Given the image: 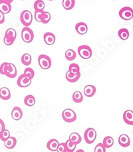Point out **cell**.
<instances>
[{"mask_svg":"<svg viewBox=\"0 0 133 152\" xmlns=\"http://www.w3.org/2000/svg\"><path fill=\"white\" fill-rule=\"evenodd\" d=\"M5 36H6L7 38H11L12 40H15L17 36V33L14 28H9L7 29L5 34Z\"/></svg>","mask_w":133,"mask_h":152,"instance_id":"obj_29","label":"cell"},{"mask_svg":"<svg viewBox=\"0 0 133 152\" xmlns=\"http://www.w3.org/2000/svg\"><path fill=\"white\" fill-rule=\"evenodd\" d=\"M4 142L5 146H6V148L9 149H12L15 148V145H16L17 140L15 137H11V136H10V137L7 139V140L5 141Z\"/></svg>","mask_w":133,"mask_h":152,"instance_id":"obj_19","label":"cell"},{"mask_svg":"<svg viewBox=\"0 0 133 152\" xmlns=\"http://www.w3.org/2000/svg\"><path fill=\"white\" fill-rule=\"evenodd\" d=\"M24 103L25 105L28 107H32L35 103V99L34 96L31 95L26 96L24 99Z\"/></svg>","mask_w":133,"mask_h":152,"instance_id":"obj_23","label":"cell"},{"mask_svg":"<svg viewBox=\"0 0 133 152\" xmlns=\"http://www.w3.org/2000/svg\"><path fill=\"white\" fill-rule=\"evenodd\" d=\"M75 0H63V6L66 10H71L73 8Z\"/></svg>","mask_w":133,"mask_h":152,"instance_id":"obj_21","label":"cell"},{"mask_svg":"<svg viewBox=\"0 0 133 152\" xmlns=\"http://www.w3.org/2000/svg\"><path fill=\"white\" fill-rule=\"evenodd\" d=\"M24 75H25L29 78L33 79L35 76V72L31 68H26L24 70Z\"/></svg>","mask_w":133,"mask_h":152,"instance_id":"obj_35","label":"cell"},{"mask_svg":"<svg viewBox=\"0 0 133 152\" xmlns=\"http://www.w3.org/2000/svg\"><path fill=\"white\" fill-rule=\"evenodd\" d=\"M10 137V132L8 130L5 129L3 132L0 133V139L1 141H5Z\"/></svg>","mask_w":133,"mask_h":152,"instance_id":"obj_34","label":"cell"},{"mask_svg":"<svg viewBox=\"0 0 133 152\" xmlns=\"http://www.w3.org/2000/svg\"><path fill=\"white\" fill-rule=\"evenodd\" d=\"M49 1H53V0H49Z\"/></svg>","mask_w":133,"mask_h":152,"instance_id":"obj_43","label":"cell"},{"mask_svg":"<svg viewBox=\"0 0 133 152\" xmlns=\"http://www.w3.org/2000/svg\"><path fill=\"white\" fill-rule=\"evenodd\" d=\"M20 20L24 26L29 27L32 23L33 15L29 10H24L20 15Z\"/></svg>","mask_w":133,"mask_h":152,"instance_id":"obj_4","label":"cell"},{"mask_svg":"<svg viewBox=\"0 0 133 152\" xmlns=\"http://www.w3.org/2000/svg\"><path fill=\"white\" fill-rule=\"evenodd\" d=\"M119 14L122 20H130L133 18V10L130 7H124L120 10Z\"/></svg>","mask_w":133,"mask_h":152,"instance_id":"obj_8","label":"cell"},{"mask_svg":"<svg viewBox=\"0 0 133 152\" xmlns=\"http://www.w3.org/2000/svg\"><path fill=\"white\" fill-rule=\"evenodd\" d=\"M57 151H58V152H68V151H67V146H66V144H65V143H59Z\"/></svg>","mask_w":133,"mask_h":152,"instance_id":"obj_38","label":"cell"},{"mask_svg":"<svg viewBox=\"0 0 133 152\" xmlns=\"http://www.w3.org/2000/svg\"><path fill=\"white\" fill-rule=\"evenodd\" d=\"M69 140H71L73 142H74L76 145L79 144L81 142L82 138L81 137V135L77 133H72L71 135H69Z\"/></svg>","mask_w":133,"mask_h":152,"instance_id":"obj_24","label":"cell"},{"mask_svg":"<svg viewBox=\"0 0 133 152\" xmlns=\"http://www.w3.org/2000/svg\"><path fill=\"white\" fill-rule=\"evenodd\" d=\"M73 101L76 103H80L83 101V96L80 91H75L72 96Z\"/></svg>","mask_w":133,"mask_h":152,"instance_id":"obj_25","label":"cell"},{"mask_svg":"<svg viewBox=\"0 0 133 152\" xmlns=\"http://www.w3.org/2000/svg\"><path fill=\"white\" fill-rule=\"evenodd\" d=\"M31 60H32V58H31V56L29 54L25 53L22 55V62L23 64L25 65V66H29L31 63Z\"/></svg>","mask_w":133,"mask_h":152,"instance_id":"obj_28","label":"cell"},{"mask_svg":"<svg viewBox=\"0 0 133 152\" xmlns=\"http://www.w3.org/2000/svg\"><path fill=\"white\" fill-rule=\"evenodd\" d=\"M78 53L83 59H88L92 56V50L87 45H82L78 48Z\"/></svg>","mask_w":133,"mask_h":152,"instance_id":"obj_7","label":"cell"},{"mask_svg":"<svg viewBox=\"0 0 133 152\" xmlns=\"http://www.w3.org/2000/svg\"><path fill=\"white\" fill-rule=\"evenodd\" d=\"M38 63L42 69L47 70L51 66V60L45 54H41L38 57Z\"/></svg>","mask_w":133,"mask_h":152,"instance_id":"obj_3","label":"cell"},{"mask_svg":"<svg viewBox=\"0 0 133 152\" xmlns=\"http://www.w3.org/2000/svg\"><path fill=\"white\" fill-rule=\"evenodd\" d=\"M59 145V141L55 139H51L49 140L47 143V148L49 151H56L58 148V146Z\"/></svg>","mask_w":133,"mask_h":152,"instance_id":"obj_17","label":"cell"},{"mask_svg":"<svg viewBox=\"0 0 133 152\" xmlns=\"http://www.w3.org/2000/svg\"><path fill=\"white\" fill-rule=\"evenodd\" d=\"M12 117L15 121H19L23 117V111L19 107H15L12 110Z\"/></svg>","mask_w":133,"mask_h":152,"instance_id":"obj_15","label":"cell"},{"mask_svg":"<svg viewBox=\"0 0 133 152\" xmlns=\"http://www.w3.org/2000/svg\"><path fill=\"white\" fill-rule=\"evenodd\" d=\"M62 117L65 122L72 123L77 119V115L73 110L71 109H67L62 113Z\"/></svg>","mask_w":133,"mask_h":152,"instance_id":"obj_5","label":"cell"},{"mask_svg":"<svg viewBox=\"0 0 133 152\" xmlns=\"http://www.w3.org/2000/svg\"><path fill=\"white\" fill-rule=\"evenodd\" d=\"M123 120L127 124L133 125V111L131 110L125 111L123 113Z\"/></svg>","mask_w":133,"mask_h":152,"instance_id":"obj_11","label":"cell"},{"mask_svg":"<svg viewBox=\"0 0 133 152\" xmlns=\"http://www.w3.org/2000/svg\"><path fill=\"white\" fill-rule=\"evenodd\" d=\"M22 38L25 43L31 42L34 38V34L33 30L29 27L25 26V28H23L22 31Z\"/></svg>","mask_w":133,"mask_h":152,"instance_id":"obj_2","label":"cell"},{"mask_svg":"<svg viewBox=\"0 0 133 152\" xmlns=\"http://www.w3.org/2000/svg\"><path fill=\"white\" fill-rule=\"evenodd\" d=\"M96 137V132L93 128L89 127L84 133V139L87 144L93 143Z\"/></svg>","mask_w":133,"mask_h":152,"instance_id":"obj_6","label":"cell"},{"mask_svg":"<svg viewBox=\"0 0 133 152\" xmlns=\"http://www.w3.org/2000/svg\"><path fill=\"white\" fill-rule=\"evenodd\" d=\"M0 98L6 101L11 98V93L8 88L3 87L0 89Z\"/></svg>","mask_w":133,"mask_h":152,"instance_id":"obj_20","label":"cell"},{"mask_svg":"<svg viewBox=\"0 0 133 152\" xmlns=\"http://www.w3.org/2000/svg\"><path fill=\"white\" fill-rule=\"evenodd\" d=\"M75 30L78 34L81 35H84L88 32V26L84 22H79L75 26Z\"/></svg>","mask_w":133,"mask_h":152,"instance_id":"obj_12","label":"cell"},{"mask_svg":"<svg viewBox=\"0 0 133 152\" xmlns=\"http://www.w3.org/2000/svg\"><path fill=\"white\" fill-rule=\"evenodd\" d=\"M119 37L122 40H127L129 37V32L127 28H121L120 29L118 32Z\"/></svg>","mask_w":133,"mask_h":152,"instance_id":"obj_22","label":"cell"},{"mask_svg":"<svg viewBox=\"0 0 133 152\" xmlns=\"http://www.w3.org/2000/svg\"><path fill=\"white\" fill-rule=\"evenodd\" d=\"M51 14L47 12H44L43 14L42 15V18H41V22L43 23H47L51 20Z\"/></svg>","mask_w":133,"mask_h":152,"instance_id":"obj_33","label":"cell"},{"mask_svg":"<svg viewBox=\"0 0 133 152\" xmlns=\"http://www.w3.org/2000/svg\"><path fill=\"white\" fill-rule=\"evenodd\" d=\"M83 92L87 97H92L96 93V87L93 85H87L85 87Z\"/></svg>","mask_w":133,"mask_h":152,"instance_id":"obj_14","label":"cell"},{"mask_svg":"<svg viewBox=\"0 0 133 152\" xmlns=\"http://www.w3.org/2000/svg\"><path fill=\"white\" fill-rule=\"evenodd\" d=\"M43 10H36L35 12V19L38 22H41V18L43 14Z\"/></svg>","mask_w":133,"mask_h":152,"instance_id":"obj_36","label":"cell"},{"mask_svg":"<svg viewBox=\"0 0 133 152\" xmlns=\"http://www.w3.org/2000/svg\"><path fill=\"white\" fill-rule=\"evenodd\" d=\"M34 9L36 10H43L45 8V3L43 0H36L34 3Z\"/></svg>","mask_w":133,"mask_h":152,"instance_id":"obj_30","label":"cell"},{"mask_svg":"<svg viewBox=\"0 0 133 152\" xmlns=\"http://www.w3.org/2000/svg\"><path fill=\"white\" fill-rule=\"evenodd\" d=\"M6 129V125H5L4 122L3 120L0 119V133H1L3 131Z\"/></svg>","mask_w":133,"mask_h":152,"instance_id":"obj_40","label":"cell"},{"mask_svg":"<svg viewBox=\"0 0 133 152\" xmlns=\"http://www.w3.org/2000/svg\"><path fill=\"white\" fill-rule=\"evenodd\" d=\"M81 77V72H79L78 74H73L71 72L68 70L66 73V79L67 81L70 83H75Z\"/></svg>","mask_w":133,"mask_h":152,"instance_id":"obj_18","label":"cell"},{"mask_svg":"<svg viewBox=\"0 0 133 152\" xmlns=\"http://www.w3.org/2000/svg\"><path fill=\"white\" fill-rule=\"evenodd\" d=\"M0 74L11 78H15L17 76V69L14 64L4 62L0 66Z\"/></svg>","mask_w":133,"mask_h":152,"instance_id":"obj_1","label":"cell"},{"mask_svg":"<svg viewBox=\"0 0 133 152\" xmlns=\"http://www.w3.org/2000/svg\"><path fill=\"white\" fill-rule=\"evenodd\" d=\"M43 39L45 44L47 45H53L56 40L55 36L51 32H46L43 35Z\"/></svg>","mask_w":133,"mask_h":152,"instance_id":"obj_13","label":"cell"},{"mask_svg":"<svg viewBox=\"0 0 133 152\" xmlns=\"http://www.w3.org/2000/svg\"><path fill=\"white\" fill-rule=\"evenodd\" d=\"M11 4L6 1H1V0H0V12H1L4 14H7L11 12Z\"/></svg>","mask_w":133,"mask_h":152,"instance_id":"obj_10","label":"cell"},{"mask_svg":"<svg viewBox=\"0 0 133 152\" xmlns=\"http://www.w3.org/2000/svg\"><path fill=\"white\" fill-rule=\"evenodd\" d=\"M95 152H106V148L103 143H98L95 148Z\"/></svg>","mask_w":133,"mask_h":152,"instance_id":"obj_37","label":"cell"},{"mask_svg":"<svg viewBox=\"0 0 133 152\" xmlns=\"http://www.w3.org/2000/svg\"><path fill=\"white\" fill-rule=\"evenodd\" d=\"M119 143L120 145L124 148L129 146L130 144V140L129 136L126 134H122L119 136Z\"/></svg>","mask_w":133,"mask_h":152,"instance_id":"obj_16","label":"cell"},{"mask_svg":"<svg viewBox=\"0 0 133 152\" xmlns=\"http://www.w3.org/2000/svg\"><path fill=\"white\" fill-rule=\"evenodd\" d=\"M69 70L73 74H78V73L80 72V67L79 65L76 63H73L70 64L69 67Z\"/></svg>","mask_w":133,"mask_h":152,"instance_id":"obj_32","label":"cell"},{"mask_svg":"<svg viewBox=\"0 0 133 152\" xmlns=\"http://www.w3.org/2000/svg\"><path fill=\"white\" fill-rule=\"evenodd\" d=\"M31 78H29L25 75L23 74L21 75L19 78H18L17 84L19 87L22 88H25L29 86L31 83Z\"/></svg>","mask_w":133,"mask_h":152,"instance_id":"obj_9","label":"cell"},{"mask_svg":"<svg viewBox=\"0 0 133 152\" xmlns=\"http://www.w3.org/2000/svg\"><path fill=\"white\" fill-rule=\"evenodd\" d=\"M5 22V16L4 14H3L1 12H0V24H2Z\"/></svg>","mask_w":133,"mask_h":152,"instance_id":"obj_41","label":"cell"},{"mask_svg":"<svg viewBox=\"0 0 133 152\" xmlns=\"http://www.w3.org/2000/svg\"><path fill=\"white\" fill-rule=\"evenodd\" d=\"M4 44H6V45L11 46V45H12L13 44H14L15 40H12V39H11V38H7L6 36H5L4 38Z\"/></svg>","mask_w":133,"mask_h":152,"instance_id":"obj_39","label":"cell"},{"mask_svg":"<svg viewBox=\"0 0 133 152\" xmlns=\"http://www.w3.org/2000/svg\"><path fill=\"white\" fill-rule=\"evenodd\" d=\"M76 52L72 49H69L65 52V58L69 61H72V60H75V58H76Z\"/></svg>","mask_w":133,"mask_h":152,"instance_id":"obj_26","label":"cell"},{"mask_svg":"<svg viewBox=\"0 0 133 152\" xmlns=\"http://www.w3.org/2000/svg\"><path fill=\"white\" fill-rule=\"evenodd\" d=\"M65 144H66L67 151L68 152H73L75 151V149H76V144L74 142H73L71 140H70L69 139L65 142Z\"/></svg>","mask_w":133,"mask_h":152,"instance_id":"obj_31","label":"cell"},{"mask_svg":"<svg viewBox=\"0 0 133 152\" xmlns=\"http://www.w3.org/2000/svg\"><path fill=\"white\" fill-rule=\"evenodd\" d=\"M1 1H6L9 2V3L11 4L12 2H13V1H14V0H1Z\"/></svg>","mask_w":133,"mask_h":152,"instance_id":"obj_42","label":"cell"},{"mask_svg":"<svg viewBox=\"0 0 133 152\" xmlns=\"http://www.w3.org/2000/svg\"><path fill=\"white\" fill-rule=\"evenodd\" d=\"M103 145H105L106 149L110 148L114 144V140L112 137H110V136H106L103 140Z\"/></svg>","mask_w":133,"mask_h":152,"instance_id":"obj_27","label":"cell"}]
</instances>
